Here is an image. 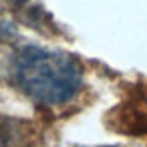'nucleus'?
Instances as JSON below:
<instances>
[{"instance_id":"nucleus-4","label":"nucleus","mask_w":147,"mask_h":147,"mask_svg":"<svg viewBox=\"0 0 147 147\" xmlns=\"http://www.w3.org/2000/svg\"><path fill=\"white\" fill-rule=\"evenodd\" d=\"M99 147H119V145H99Z\"/></svg>"},{"instance_id":"nucleus-5","label":"nucleus","mask_w":147,"mask_h":147,"mask_svg":"<svg viewBox=\"0 0 147 147\" xmlns=\"http://www.w3.org/2000/svg\"><path fill=\"white\" fill-rule=\"evenodd\" d=\"M12 2H26V0H12Z\"/></svg>"},{"instance_id":"nucleus-3","label":"nucleus","mask_w":147,"mask_h":147,"mask_svg":"<svg viewBox=\"0 0 147 147\" xmlns=\"http://www.w3.org/2000/svg\"><path fill=\"white\" fill-rule=\"evenodd\" d=\"M0 38H2V40H12V38H16V30L9 23H5V21L0 23Z\"/></svg>"},{"instance_id":"nucleus-1","label":"nucleus","mask_w":147,"mask_h":147,"mask_svg":"<svg viewBox=\"0 0 147 147\" xmlns=\"http://www.w3.org/2000/svg\"><path fill=\"white\" fill-rule=\"evenodd\" d=\"M18 85L38 102L64 104L82 85V67L71 55L42 47H24L14 61Z\"/></svg>"},{"instance_id":"nucleus-2","label":"nucleus","mask_w":147,"mask_h":147,"mask_svg":"<svg viewBox=\"0 0 147 147\" xmlns=\"http://www.w3.org/2000/svg\"><path fill=\"white\" fill-rule=\"evenodd\" d=\"M26 138L28 130L21 121L0 116V147H23Z\"/></svg>"}]
</instances>
